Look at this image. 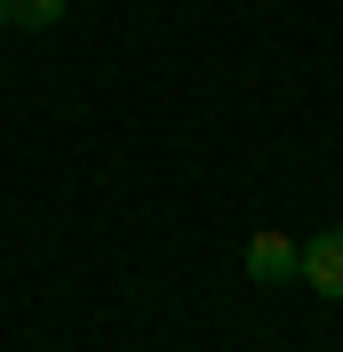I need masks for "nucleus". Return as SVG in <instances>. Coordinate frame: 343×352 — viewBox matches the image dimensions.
I'll return each mask as SVG.
<instances>
[{"instance_id": "nucleus-1", "label": "nucleus", "mask_w": 343, "mask_h": 352, "mask_svg": "<svg viewBox=\"0 0 343 352\" xmlns=\"http://www.w3.org/2000/svg\"><path fill=\"white\" fill-rule=\"evenodd\" d=\"M311 296H327V305H343V224H327V232H311L303 241V272H296Z\"/></svg>"}, {"instance_id": "nucleus-2", "label": "nucleus", "mask_w": 343, "mask_h": 352, "mask_svg": "<svg viewBox=\"0 0 343 352\" xmlns=\"http://www.w3.org/2000/svg\"><path fill=\"white\" fill-rule=\"evenodd\" d=\"M303 272V241H287V232H256L248 241V280L256 288H287Z\"/></svg>"}, {"instance_id": "nucleus-3", "label": "nucleus", "mask_w": 343, "mask_h": 352, "mask_svg": "<svg viewBox=\"0 0 343 352\" xmlns=\"http://www.w3.org/2000/svg\"><path fill=\"white\" fill-rule=\"evenodd\" d=\"M0 24H16V32H48V24H64V0H0Z\"/></svg>"}]
</instances>
